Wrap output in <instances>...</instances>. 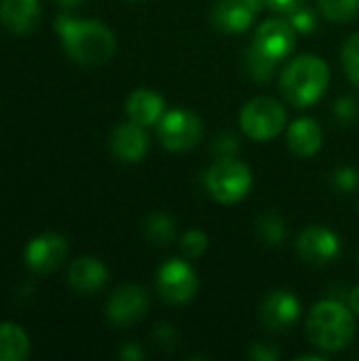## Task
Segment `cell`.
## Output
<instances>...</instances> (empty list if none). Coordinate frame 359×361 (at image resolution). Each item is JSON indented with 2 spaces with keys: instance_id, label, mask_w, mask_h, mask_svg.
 <instances>
[{
  "instance_id": "6da1fadb",
  "label": "cell",
  "mask_w": 359,
  "mask_h": 361,
  "mask_svg": "<svg viewBox=\"0 0 359 361\" xmlns=\"http://www.w3.org/2000/svg\"><path fill=\"white\" fill-rule=\"evenodd\" d=\"M55 32L61 36V44L68 57L80 66H102L110 61L116 51L114 34L110 27L95 19L59 15L55 19Z\"/></svg>"
},
{
  "instance_id": "7a4b0ae2",
  "label": "cell",
  "mask_w": 359,
  "mask_h": 361,
  "mask_svg": "<svg viewBox=\"0 0 359 361\" xmlns=\"http://www.w3.org/2000/svg\"><path fill=\"white\" fill-rule=\"evenodd\" d=\"M307 338L328 353L347 349L355 338V313L341 300L317 302L307 317Z\"/></svg>"
},
{
  "instance_id": "3957f363",
  "label": "cell",
  "mask_w": 359,
  "mask_h": 361,
  "mask_svg": "<svg viewBox=\"0 0 359 361\" xmlns=\"http://www.w3.org/2000/svg\"><path fill=\"white\" fill-rule=\"evenodd\" d=\"M328 85L330 66L313 53L294 57L279 78L281 93L294 108H309L317 104L328 91Z\"/></svg>"
},
{
  "instance_id": "277c9868",
  "label": "cell",
  "mask_w": 359,
  "mask_h": 361,
  "mask_svg": "<svg viewBox=\"0 0 359 361\" xmlns=\"http://www.w3.org/2000/svg\"><path fill=\"white\" fill-rule=\"evenodd\" d=\"M254 178L245 163L233 159H216L205 173V186L214 201L222 205H235L248 197Z\"/></svg>"
},
{
  "instance_id": "5b68a950",
  "label": "cell",
  "mask_w": 359,
  "mask_h": 361,
  "mask_svg": "<svg viewBox=\"0 0 359 361\" xmlns=\"http://www.w3.org/2000/svg\"><path fill=\"white\" fill-rule=\"evenodd\" d=\"M288 123L286 108L273 97L250 99L239 114L241 131L254 142H269L277 137Z\"/></svg>"
},
{
  "instance_id": "8992f818",
  "label": "cell",
  "mask_w": 359,
  "mask_h": 361,
  "mask_svg": "<svg viewBox=\"0 0 359 361\" xmlns=\"http://www.w3.org/2000/svg\"><path fill=\"white\" fill-rule=\"evenodd\" d=\"M157 135L165 150L169 152H186L201 142L203 123L190 110H169L157 123Z\"/></svg>"
},
{
  "instance_id": "52a82bcc",
  "label": "cell",
  "mask_w": 359,
  "mask_h": 361,
  "mask_svg": "<svg viewBox=\"0 0 359 361\" xmlns=\"http://www.w3.org/2000/svg\"><path fill=\"white\" fill-rule=\"evenodd\" d=\"M157 292L169 305H186L199 292V277L188 262L167 260L157 273Z\"/></svg>"
},
{
  "instance_id": "ba28073f",
  "label": "cell",
  "mask_w": 359,
  "mask_h": 361,
  "mask_svg": "<svg viewBox=\"0 0 359 361\" xmlns=\"http://www.w3.org/2000/svg\"><path fill=\"white\" fill-rule=\"evenodd\" d=\"M298 256L311 267H328L341 254V239L326 226H309L296 241Z\"/></svg>"
},
{
  "instance_id": "9c48e42d",
  "label": "cell",
  "mask_w": 359,
  "mask_h": 361,
  "mask_svg": "<svg viewBox=\"0 0 359 361\" xmlns=\"http://www.w3.org/2000/svg\"><path fill=\"white\" fill-rule=\"evenodd\" d=\"M296 34L298 32L294 30L290 19H267L258 25L252 47L279 63L294 51Z\"/></svg>"
},
{
  "instance_id": "30bf717a",
  "label": "cell",
  "mask_w": 359,
  "mask_h": 361,
  "mask_svg": "<svg viewBox=\"0 0 359 361\" xmlns=\"http://www.w3.org/2000/svg\"><path fill=\"white\" fill-rule=\"evenodd\" d=\"M148 294L138 286H121L112 292L106 305V317L118 328H127L140 322L148 313Z\"/></svg>"
},
{
  "instance_id": "8fae6325",
  "label": "cell",
  "mask_w": 359,
  "mask_h": 361,
  "mask_svg": "<svg viewBox=\"0 0 359 361\" xmlns=\"http://www.w3.org/2000/svg\"><path fill=\"white\" fill-rule=\"evenodd\" d=\"M300 302L298 298L288 290H275L271 292L260 307V322L267 330L275 334H284L296 326L300 319Z\"/></svg>"
},
{
  "instance_id": "7c38bea8",
  "label": "cell",
  "mask_w": 359,
  "mask_h": 361,
  "mask_svg": "<svg viewBox=\"0 0 359 361\" xmlns=\"http://www.w3.org/2000/svg\"><path fill=\"white\" fill-rule=\"evenodd\" d=\"M68 256V241L57 233H42L25 247V262L38 275H49L61 267Z\"/></svg>"
},
{
  "instance_id": "4fadbf2b",
  "label": "cell",
  "mask_w": 359,
  "mask_h": 361,
  "mask_svg": "<svg viewBox=\"0 0 359 361\" xmlns=\"http://www.w3.org/2000/svg\"><path fill=\"white\" fill-rule=\"evenodd\" d=\"M262 6L264 0H218L212 11V21L226 34H239L254 23Z\"/></svg>"
},
{
  "instance_id": "5bb4252c",
  "label": "cell",
  "mask_w": 359,
  "mask_h": 361,
  "mask_svg": "<svg viewBox=\"0 0 359 361\" xmlns=\"http://www.w3.org/2000/svg\"><path fill=\"white\" fill-rule=\"evenodd\" d=\"M148 133L144 131L142 125L129 121V123H121L110 137V148L112 154L123 161V163H140L146 152H148Z\"/></svg>"
},
{
  "instance_id": "9a60e30c",
  "label": "cell",
  "mask_w": 359,
  "mask_h": 361,
  "mask_svg": "<svg viewBox=\"0 0 359 361\" xmlns=\"http://www.w3.org/2000/svg\"><path fill=\"white\" fill-rule=\"evenodd\" d=\"M106 281H108V269L104 267V262H99L93 256H80L68 269V283L78 294H87V296L95 294L106 286Z\"/></svg>"
},
{
  "instance_id": "2e32d148",
  "label": "cell",
  "mask_w": 359,
  "mask_h": 361,
  "mask_svg": "<svg viewBox=\"0 0 359 361\" xmlns=\"http://www.w3.org/2000/svg\"><path fill=\"white\" fill-rule=\"evenodd\" d=\"M322 146H324V133L315 118L303 116L288 127V148L296 157L311 159L322 150Z\"/></svg>"
},
{
  "instance_id": "e0dca14e",
  "label": "cell",
  "mask_w": 359,
  "mask_h": 361,
  "mask_svg": "<svg viewBox=\"0 0 359 361\" xmlns=\"http://www.w3.org/2000/svg\"><path fill=\"white\" fill-rule=\"evenodd\" d=\"M125 112L129 116V121L142 125V127H150L157 125L163 114H165V99L152 91V89H135L125 104Z\"/></svg>"
},
{
  "instance_id": "ac0fdd59",
  "label": "cell",
  "mask_w": 359,
  "mask_h": 361,
  "mask_svg": "<svg viewBox=\"0 0 359 361\" xmlns=\"http://www.w3.org/2000/svg\"><path fill=\"white\" fill-rule=\"evenodd\" d=\"M40 19L38 0H2L0 21L6 30L15 34H28L36 27Z\"/></svg>"
},
{
  "instance_id": "d6986e66",
  "label": "cell",
  "mask_w": 359,
  "mask_h": 361,
  "mask_svg": "<svg viewBox=\"0 0 359 361\" xmlns=\"http://www.w3.org/2000/svg\"><path fill=\"white\" fill-rule=\"evenodd\" d=\"M30 355V338L13 322L0 324V361H23Z\"/></svg>"
},
{
  "instance_id": "ffe728a7",
  "label": "cell",
  "mask_w": 359,
  "mask_h": 361,
  "mask_svg": "<svg viewBox=\"0 0 359 361\" xmlns=\"http://www.w3.org/2000/svg\"><path fill=\"white\" fill-rule=\"evenodd\" d=\"M144 231H146V237L150 243L165 247L176 237V222L167 214H150L144 224Z\"/></svg>"
},
{
  "instance_id": "44dd1931",
  "label": "cell",
  "mask_w": 359,
  "mask_h": 361,
  "mask_svg": "<svg viewBox=\"0 0 359 361\" xmlns=\"http://www.w3.org/2000/svg\"><path fill=\"white\" fill-rule=\"evenodd\" d=\"M277 61L260 53L256 47H250L245 51V70L256 82H269L275 74Z\"/></svg>"
},
{
  "instance_id": "7402d4cb",
  "label": "cell",
  "mask_w": 359,
  "mask_h": 361,
  "mask_svg": "<svg viewBox=\"0 0 359 361\" xmlns=\"http://www.w3.org/2000/svg\"><path fill=\"white\" fill-rule=\"evenodd\" d=\"M256 233L269 247H279L286 241V222L277 214H264L256 222Z\"/></svg>"
},
{
  "instance_id": "603a6c76",
  "label": "cell",
  "mask_w": 359,
  "mask_h": 361,
  "mask_svg": "<svg viewBox=\"0 0 359 361\" xmlns=\"http://www.w3.org/2000/svg\"><path fill=\"white\" fill-rule=\"evenodd\" d=\"M326 19L334 23H347L359 13V0H317Z\"/></svg>"
},
{
  "instance_id": "cb8c5ba5",
  "label": "cell",
  "mask_w": 359,
  "mask_h": 361,
  "mask_svg": "<svg viewBox=\"0 0 359 361\" xmlns=\"http://www.w3.org/2000/svg\"><path fill=\"white\" fill-rule=\"evenodd\" d=\"M207 247H209V239H207V235H205L203 231L190 228V231H186V233L182 235L180 250H182V254H184L186 258L197 260V258H201V256L207 252Z\"/></svg>"
},
{
  "instance_id": "d4e9b609",
  "label": "cell",
  "mask_w": 359,
  "mask_h": 361,
  "mask_svg": "<svg viewBox=\"0 0 359 361\" xmlns=\"http://www.w3.org/2000/svg\"><path fill=\"white\" fill-rule=\"evenodd\" d=\"M343 68L347 78L359 87V34H353L343 44Z\"/></svg>"
},
{
  "instance_id": "484cf974",
  "label": "cell",
  "mask_w": 359,
  "mask_h": 361,
  "mask_svg": "<svg viewBox=\"0 0 359 361\" xmlns=\"http://www.w3.org/2000/svg\"><path fill=\"white\" fill-rule=\"evenodd\" d=\"M212 150H214L216 159H233L241 150V144H239V137L235 133L224 131V133L216 135V140L212 144Z\"/></svg>"
},
{
  "instance_id": "4316f807",
  "label": "cell",
  "mask_w": 359,
  "mask_h": 361,
  "mask_svg": "<svg viewBox=\"0 0 359 361\" xmlns=\"http://www.w3.org/2000/svg\"><path fill=\"white\" fill-rule=\"evenodd\" d=\"M332 186L339 190V192H353L359 186V171L345 165V167H339L334 173H332Z\"/></svg>"
},
{
  "instance_id": "83f0119b",
  "label": "cell",
  "mask_w": 359,
  "mask_h": 361,
  "mask_svg": "<svg viewBox=\"0 0 359 361\" xmlns=\"http://www.w3.org/2000/svg\"><path fill=\"white\" fill-rule=\"evenodd\" d=\"M358 114L359 106L351 95H345V97L336 99V104H334V118H336L341 125H351V123H355Z\"/></svg>"
},
{
  "instance_id": "f1b7e54d",
  "label": "cell",
  "mask_w": 359,
  "mask_h": 361,
  "mask_svg": "<svg viewBox=\"0 0 359 361\" xmlns=\"http://www.w3.org/2000/svg\"><path fill=\"white\" fill-rule=\"evenodd\" d=\"M290 23L294 25V30L298 34H311L317 27V19H315L313 11H309L305 4L290 13Z\"/></svg>"
},
{
  "instance_id": "f546056e",
  "label": "cell",
  "mask_w": 359,
  "mask_h": 361,
  "mask_svg": "<svg viewBox=\"0 0 359 361\" xmlns=\"http://www.w3.org/2000/svg\"><path fill=\"white\" fill-rule=\"evenodd\" d=\"M154 341L163 347V349H176V345L180 343V334L174 326L169 324H161L157 330H154Z\"/></svg>"
},
{
  "instance_id": "4dcf8cb0",
  "label": "cell",
  "mask_w": 359,
  "mask_h": 361,
  "mask_svg": "<svg viewBox=\"0 0 359 361\" xmlns=\"http://www.w3.org/2000/svg\"><path fill=\"white\" fill-rule=\"evenodd\" d=\"M250 357L256 361H277L281 355L275 347H271L269 343H254L250 347Z\"/></svg>"
},
{
  "instance_id": "1f68e13d",
  "label": "cell",
  "mask_w": 359,
  "mask_h": 361,
  "mask_svg": "<svg viewBox=\"0 0 359 361\" xmlns=\"http://www.w3.org/2000/svg\"><path fill=\"white\" fill-rule=\"evenodd\" d=\"M303 4H305V0H264V6H269L277 13H286V15H290L292 11H296Z\"/></svg>"
},
{
  "instance_id": "d6a6232c",
  "label": "cell",
  "mask_w": 359,
  "mask_h": 361,
  "mask_svg": "<svg viewBox=\"0 0 359 361\" xmlns=\"http://www.w3.org/2000/svg\"><path fill=\"white\" fill-rule=\"evenodd\" d=\"M146 357L144 355V351L140 349V345H135V343H127L123 349H121V360L125 361H142Z\"/></svg>"
},
{
  "instance_id": "836d02e7",
  "label": "cell",
  "mask_w": 359,
  "mask_h": 361,
  "mask_svg": "<svg viewBox=\"0 0 359 361\" xmlns=\"http://www.w3.org/2000/svg\"><path fill=\"white\" fill-rule=\"evenodd\" d=\"M349 309L359 317V286L358 288H353L351 294H349Z\"/></svg>"
},
{
  "instance_id": "e575fe53",
  "label": "cell",
  "mask_w": 359,
  "mask_h": 361,
  "mask_svg": "<svg viewBox=\"0 0 359 361\" xmlns=\"http://www.w3.org/2000/svg\"><path fill=\"white\" fill-rule=\"evenodd\" d=\"M59 2V6H63L66 11H74V8H78L85 0H57Z\"/></svg>"
}]
</instances>
